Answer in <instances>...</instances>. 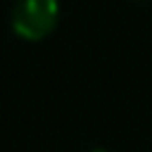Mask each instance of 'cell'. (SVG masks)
<instances>
[{"label":"cell","mask_w":152,"mask_h":152,"mask_svg":"<svg viewBox=\"0 0 152 152\" xmlns=\"http://www.w3.org/2000/svg\"><path fill=\"white\" fill-rule=\"evenodd\" d=\"M90 152H109V150H104V147H93Z\"/></svg>","instance_id":"2"},{"label":"cell","mask_w":152,"mask_h":152,"mask_svg":"<svg viewBox=\"0 0 152 152\" xmlns=\"http://www.w3.org/2000/svg\"><path fill=\"white\" fill-rule=\"evenodd\" d=\"M59 21L57 0H17L10 12L12 31L24 40L48 38Z\"/></svg>","instance_id":"1"}]
</instances>
